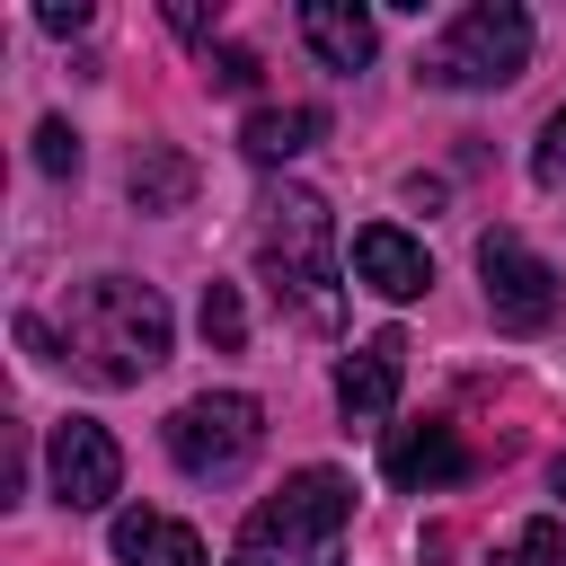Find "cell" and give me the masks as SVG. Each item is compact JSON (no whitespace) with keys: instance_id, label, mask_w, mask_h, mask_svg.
Here are the masks:
<instances>
[{"instance_id":"obj_1","label":"cell","mask_w":566,"mask_h":566,"mask_svg":"<svg viewBox=\"0 0 566 566\" xmlns=\"http://www.w3.org/2000/svg\"><path fill=\"white\" fill-rule=\"evenodd\" d=\"M62 354L97 380V389H133L142 371L168 363V301L133 274H97L71 292L62 310Z\"/></svg>"},{"instance_id":"obj_2","label":"cell","mask_w":566,"mask_h":566,"mask_svg":"<svg viewBox=\"0 0 566 566\" xmlns=\"http://www.w3.org/2000/svg\"><path fill=\"white\" fill-rule=\"evenodd\" d=\"M256 256L283 292V310L310 327V336H336L345 327V292H336V221L310 186H274L256 203Z\"/></svg>"},{"instance_id":"obj_3","label":"cell","mask_w":566,"mask_h":566,"mask_svg":"<svg viewBox=\"0 0 566 566\" xmlns=\"http://www.w3.org/2000/svg\"><path fill=\"white\" fill-rule=\"evenodd\" d=\"M345 513H354V486L336 469H301V478H283V495H265L248 513L230 566H327Z\"/></svg>"},{"instance_id":"obj_4","label":"cell","mask_w":566,"mask_h":566,"mask_svg":"<svg viewBox=\"0 0 566 566\" xmlns=\"http://www.w3.org/2000/svg\"><path fill=\"white\" fill-rule=\"evenodd\" d=\"M522 62H531V9L478 0V9H460L442 27V44L424 53V80H442V88H504V80H522Z\"/></svg>"},{"instance_id":"obj_5","label":"cell","mask_w":566,"mask_h":566,"mask_svg":"<svg viewBox=\"0 0 566 566\" xmlns=\"http://www.w3.org/2000/svg\"><path fill=\"white\" fill-rule=\"evenodd\" d=\"M256 442H265V407L239 398V389H203L168 416V460L186 478H230V469L256 460Z\"/></svg>"},{"instance_id":"obj_6","label":"cell","mask_w":566,"mask_h":566,"mask_svg":"<svg viewBox=\"0 0 566 566\" xmlns=\"http://www.w3.org/2000/svg\"><path fill=\"white\" fill-rule=\"evenodd\" d=\"M478 274H486V310H495L504 336H539V327L557 318V301H566L557 265H548L522 230H486V239H478Z\"/></svg>"},{"instance_id":"obj_7","label":"cell","mask_w":566,"mask_h":566,"mask_svg":"<svg viewBox=\"0 0 566 566\" xmlns=\"http://www.w3.org/2000/svg\"><path fill=\"white\" fill-rule=\"evenodd\" d=\"M44 478H53V495H62L71 513H97V504H115V486H124V451H115L106 424L62 416L53 442H44Z\"/></svg>"},{"instance_id":"obj_8","label":"cell","mask_w":566,"mask_h":566,"mask_svg":"<svg viewBox=\"0 0 566 566\" xmlns=\"http://www.w3.org/2000/svg\"><path fill=\"white\" fill-rule=\"evenodd\" d=\"M469 469V442L442 424V416H424V424H389V442H380V478L389 486H451Z\"/></svg>"},{"instance_id":"obj_9","label":"cell","mask_w":566,"mask_h":566,"mask_svg":"<svg viewBox=\"0 0 566 566\" xmlns=\"http://www.w3.org/2000/svg\"><path fill=\"white\" fill-rule=\"evenodd\" d=\"M398 380H407V336L380 327L363 354H345V371H336V407H345L354 424H380V416L398 407Z\"/></svg>"},{"instance_id":"obj_10","label":"cell","mask_w":566,"mask_h":566,"mask_svg":"<svg viewBox=\"0 0 566 566\" xmlns=\"http://www.w3.org/2000/svg\"><path fill=\"white\" fill-rule=\"evenodd\" d=\"M354 283H371L380 301H416L433 283V256L398 221H371V230H354Z\"/></svg>"},{"instance_id":"obj_11","label":"cell","mask_w":566,"mask_h":566,"mask_svg":"<svg viewBox=\"0 0 566 566\" xmlns=\"http://www.w3.org/2000/svg\"><path fill=\"white\" fill-rule=\"evenodd\" d=\"M301 35H310V53L327 62V71H363L371 62V9H354V0H310L301 9Z\"/></svg>"},{"instance_id":"obj_12","label":"cell","mask_w":566,"mask_h":566,"mask_svg":"<svg viewBox=\"0 0 566 566\" xmlns=\"http://www.w3.org/2000/svg\"><path fill=\"white\" fill-rule=\"evenodd\" d=\"M115 557H124V566H203V539H195L186 522L133 504V513H115Z\"/></svg>"},{"instance_id":"obj_13","label":"cell","mask_w":566,"mask_h":566,"mask_svg":"<svg viewBox=\"0 0 566 566\" xmlns=\"http://www.w3.org/2000/svg\"><path fill=\"white\" fill-rule=\"evenodd\" d=\"M318 133H327V115H318V106H256V115L239 124V150L274 168V159H301Z\"/></svg>"},{"instance_id":"obj_14","label":"cell","mask_w":566,"mask_h":566,"mask_svg":"<svg viewBox=\"0 0 566 566\" xmlns=\"http://www.w3.org/2000/svg\"><path fill=\"white\" fill-rule=\"evenodd\" d=\"M133 203H142V212H186V203H195V159L168 150V142H150V150L133 159Z\"/></svg>"},{"instance_id":"obj_15","label":"cell","mask_w":566,"mask_h":566,"mask_svg":"<svg viewBox=\"0 0 566 566\" xmlns=\"http://www.w3.org/2000/svg\"><path fill=\"white\" fill-rule=\"evenodd\" d=\"M486 566H566V522L557 513H539V522H522Z\"/></svg>"},{"instance_id":"obj_16","label":"cell","mask_w":566,"mask_h":566,"mask_svg":"<svg viewBox=\"0 0 566 566\" xmlns=\"http://www.w3.org/2000/svg\"><path fill=\"white\" fill-rule=\"evenodd\" d=\"M203 345H221V354L248 345V301H239V283H203Z\"/></svg>"},{"instance_id":"obj_17","label":"cell","mask_w":566,"mask_h":566,"mask_svg":"<svg viewBox=\"0 0 566 566\" xmlns=\"http://www.w3.org/2000/svg\"><path fill=\"white\" fill-rule=\"evenodd\" d=\"M35 168H44V177H80V133H71L62 115L35 124Z\"/></svg>"},{"instance_id":"obj_18","label":"cell","mask_w":566,"mask_h":566,"mask_svg":"<svg viewBox=\"0 0 566 566\" xmlns=\"http://www.w3.org/2000/svg\"><path fill=\"white\" fill-rule=\"evenodd\" d=\"M531 177H539V186H566V106L539 124V142H531Z\"/></svg>"},{"instance_id":"obj_19","label":"cell","mask_w":566,"mask_h":566,"mask_svg":"<svg viewBox=\"0 0 566 566\" xmlns=\"http://www.w3.org/2000/svg\"><path fill=\"white\" fill-rule=\"evenodd\" d=\"M212 80H221V88H256V53L221 44V53H212Z\"/></svg>"},{"instance_id":"obj_20","label":"cell","mask_w":566,"mask_h":566,"mask_svg":"<svg viewBox=\"0 0 566 566\" xmlns=\"http://www.w3.org/2000/svg\"><path fill=\"white\" fill-rule=\"evenodd\" d=\"M44 27H53V35H80L88 9H80V0H44Z\"/></svg>"},{"instance_id":"obj_21","label":"cell","mask_w":566,"mask_h":566,"mask_svg":"<svg viewBox=\"0 0 566 566\" xmlns=\"http://www.w3.org/2000/svg\"><path fill=\"white\" fill-rule=\"evenodd\" d=\"M548 486H557V495H566V451H557V469H548Z\"/></svg>"}]
</instances>
